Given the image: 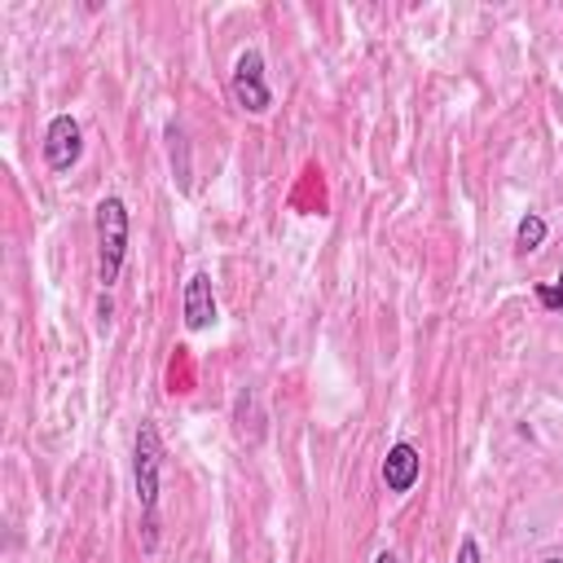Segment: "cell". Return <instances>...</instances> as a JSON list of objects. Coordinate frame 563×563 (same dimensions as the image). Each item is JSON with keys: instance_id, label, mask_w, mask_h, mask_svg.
<instances>
[{"instance_id": "cell-7", "label": "cell", "mask_w": 563, "mask_h": 563, "mask_svg": "<svg viewBox=\"0 0 563 563\" xmlns=\"http://www.w3.org/2000/svg\"><path fill=\"white\" fill-rule=\"evenodd\" d=\"M167 158H172V176H176V185H180V194H189V185H194V172H189V145H185V128L172 119L167 123Z\"/></svg>"}, {"instance_id": "cell-4", "label": "cell", "mask_w": 563, "mask_h": 563, "mask_svg": "<svg viewBox=\"0 0 563 563\" xmlns=\"http://www.w3.org/2000/svg\"><path fill=\"white\" fill-rule=\"evenodd\" d=\"M84 158V128L75 114H53L48 128H44V163L48 172H70L75 163Z\"/></svg>"}, {"instance_id": "cell-10", "label": "cell", "mask_w": 563, "mask_h": 563, "mask_svg": "<svg viewBox=\"0 0 563 563\" xmlns=\"http://www.w3.org/2000/svg\"><path fill=\"white\" fill-rule=\"evenodd\" d=\"M453 563H484V554H479V541L466 532L462 541H457V559Z\"/></svg>"}, {"instance_id": "cell-13", "label": "cell", "mask_w": 563, "mask_h": 563, "mask_svg": "<svg viewBox=\"0 0 563 563\" xmlns=\"http://www.w3.org/2000/svg\"><path fill=\"white\" fill-rule=\"evenodd\" d=\"M545 563H554V559H545Z\"/></svg>"}, {"instance_id": "cell-3", "label": "cell", "mask_w": 563, "mask_h": 563, "mask_svg": "<svg viewBox=\"0 0 563 563\" xmlns=\"http://www.w3.org/2000/svg\"><path fill=\"white\" fill-rule=\"evenodd\" d=\"M229 92L246 114H264L273 106V88L264 79V53L260 48H242L229 75Z\"/></svg>"}, {"instance_id": "cell-12", "label": "cell", "mask_w": 563, "mask_h": 563, "mask_svg": "<svg viewBox=\"0 0 563 563\" xmlns=\"http://www.w3.org/2000/svg\"><path fill=\"white\" fill-rule=\"evenodd\" d=\"M374 563H400V559H396L391 550H378V559H374Z\"/></svg>"}, {"instance_id": "cell-1", "label": "cell", "mask_w": 563, "mask_h": 563, "mask_svg": "<svg viewBox=\"0 0 563 563\" xmlns=\"http://www.w3.org/2000/svg\"><path fill=\"white\" fill-rule=\"evenodd\" d=\"M158 475H163V435L158 427L145 418L136 427L132 440V484H136V501H141V550L154 554L158 545Z\"/></svg>"}, {"instance_id": "cell-9", "label": "cell", "mask_w": 563, "mask_h": 563, "mask_svg": "<svg viewBox=\"0 0 563 563\" xmlns=\"http://www.w3.org/2000/svg\"><path fill=\"white\" fill-rule=\"evenodd\" d=\"M532 295H537V303H541V308L563 312V273H559L554 282H537V286H532Z\"/></svg>"}, {"instance_id": "cell-2", "label": "cell", "mask_w": 563, "mask_h": 563, "mask_svg": "<svg viewBox=\"0 0 563 563\" xmlns=\"http://www.w3.org/2000/svg\"><path fill=\"white\" fill-rule=\"evenodd\" d=\"M92 224H97V282H101V290H110L128 260V233H132L128 202L119 194H106L92 211Z\"/></svg>"}, {"instance_id": "cell-8", "label": "cell", "mask_w": 563, "mask_h": 563, "mask_svg": "<svg viewBox=\"0 0 563 563\" xmlns=\"http://www.w3.org/2000/svg\"><path fill=\"white\" fill-rule=\"evenodd\" d=\"M541 242H545V220L537 211H523L515 224V255H532Z\"/></svg>"}, {"instance_id": "cell-5", "label": "cell", "mask_w": 563, "mask_h": 563, "mask_svg": "<svg viewBox=\"0 0 563 563\" xmlns=\"http://www.w3.org/2000/svg\"><path fill=\"white\" fill-rule=\"evenodd\" d=\"M180 317H185V330H207L216 325V290H211V273H189L185 290H180Z\"/></svg>"}, {"instance_id": "cell-11", "label": "cell", "mask_w": 563, "mask_h": 563, "mask_svg": "<svg viewBox=\"0 0 563 563\" xmlns=\"http://www.w3.org/2000/svg\"><path fill=\"white\" fill-rule=\"evenodd\" d=\"M97 317H101V321H110V299H106V295L97 299Z\"/></svg>"}, {"instance_id": "cell-6", "label": "cell", "mask_w": 563, "mask_h": 563, "mask_svg": "<svg viewBox=\"0 0 563 563\" xmlns=\"http://www.w3.org/2000/svg\"><path fill=\"white\" fill-rule=\"evenodd\" d=\"M418 475H422V453H418V444H409V440H396L391 449H387V457H383V484H387V493H409L413 484H418Z\"/></svg>"}]
</instances>
